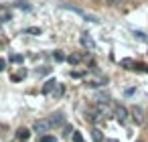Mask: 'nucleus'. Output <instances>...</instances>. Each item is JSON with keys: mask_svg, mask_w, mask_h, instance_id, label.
Returning a JSON list of instances; mask_svg holds the SVG:
<instances>
[{"mask_svg": "<svg viewBox=\"0 0 148 142\" xmlns=\"http://www.w3.org/2000/svg\"><path fill=\"white\" fill-rule=\"evenodd\" d=\"M61 8H65V10H71V12H75V14H79L83 21H87V23H99V19L95 16V14H89V12H85L83 8H79V6H75V4H69V2H61L59 4Z\"/></svg>", "mask_w": 148, "mask_h": 142, "instance_id": "1", "label": "nucleus"}, {"mask_svg": "<svg viewBox=\"0 0 148 142\" xmlns=\"http://www.w3.org/2000/svg\"><path fill=\"white\" fill-rule=\"evenodd\" d=\"M33 130H35L37 134L45 136V134L51 130V126H49V120H37V122H33Z\"/></svg>", "mask_w": 148, "mask_h": 142, "instance_id": "2", "label": "nucleus"}, {"mask_svg": "<svg viewBox=\"0 0 148 142\" xmlns=\"http://www.w3.org/2000/svg\"><path fill=\"white\" fill-rule=\"evenodd\" d=\"M95 112L103 118V116H112L114 114V106L112 102H106V104H95Z\"/></svg>", "mask_w": 148, "mask_h": 142, "instance_id": "3", "label": "nucleus"}, {"mask_svg": "<svg viewBox=\"0 0 148 142\" xmlns=\"http://www.w3.org/2000/svg\"><path fill=\"white\" fill-rule=\"evenodd\" d=\"M65 124V114L63 112H53L51 118H49V126L55 128V126H63Z\"/></svg>", "mask_w": 148, "mask_h": 142, "instance_id": "4", "label": "nucleus"}, {"mask_svg": "<svg viewBox=\"0 0 148 142\" xmlns=\"http://www.w3.org/2000/svg\"><path fill=\"white\" fill-rule=\"evenodd\" d=\"M120 65H122V67H126V69H134V71H144V65L136 63L134 59H122V61H120Z\"/></svg>", "mask_w": 148, "mask_h": 142, "instance_id": "5", "label": "nucleus"}, {"mask_svg": "<svg viewBox=\"0 0 148 142\" xmlns=\"http://www.w3.org/2000/svg\"><path fill=\"white\" fill-rule=\"evenodd\" d=\"M130 114H132V118H134V122H136V124H144V112H142V108H140V106H132Z\"/></svg>", "mask_w": 148, "mask_h": 142, "instance_id": "6", "label": "nucleus"}, {"mask_svg": "<svg viewBox=\"0 0 148 142\" xmlns=\"http://www.w3.org/2000/svg\"><path fill=\"white\" fill-rule=\"evenodd\" d=\"M114 118H116V120H120V122H124V120L128 118V110H126L124 106H120V104H118V106H114Z\"/></svg>", "mask_w": 148, "mask_h": 142, "instance_id": "7", "label": "nucleus"}, {"mask_svg": "<svg viewBox=\"0 0 148 142\" xmlns=\"http://www.w3.org/2000/svg\"><path fill=\"white\" fill-rule=\"evenodd\" d=\"M81 45H83L85 49H89V51H95V41H93L89 35H83V37H81Z\"/></svg>", "mask_w": 148, "mask_h": 142, "instance_id": "8", "label": "nucleus"}, {"mask_svg": "<svg viewBox=\"0 0 148 142\" xmlns=\"http://www.w3.org/2000/svg\"><path fill=\"white\" fill-rule=\"evenodd\" d=\"M55 89H57V81H55V79H49V81L41 87V91H43L45 95H47V93H53Z\"/></svg>", "mask_w": 148, "mask_h": 142, "instance_id": "9", "label": "nucleus"}, {"mask_svg": "<svg viewBox=\"0 0 148 142\" xmlns=\"http://www.w3.org/2000/svg\"><path fill=\"white\" fill-rule=\"evenodd\" d=\"M93 102H95V104H106V102H110V95H108L106 91H97V93L93 95Z\"/></svg>", "mask_w": 148, "mask_h": 142, "instance_id": "10", "label": "nucleus"}, {"mask_svg": "<svg viewBox=\"0 0 148 142\" xmlns=\"http://www.w3.org/2000/svg\"><path fill=\"white\" fill-rule=\"evenodd\" d=\"M29 136H31V130H29V128H18V130H16V138H18L21 142L29 140Z\"/></svg>", "mask_w": 148, "mask_h": 142, "instance_id": "11", "label": "nucleus"}, {"mask_svg": "<svg viewBox=\"0 0 148 142\" xmlns=\"http://www.w3.org/2000/svg\"><path fill=\"white\" fill-rule=\"evenodd\" d=\"M10 21V10L8 8H0V25H4Z\"/></svg>", "mask_w": 148, "mask_h": 142, "instance_id": "12", "label": "nucleus"}, {"mask_svg": "<svg viewBox=\"0 0 148 142\" xmlns=\"http://www.w3.org/2000/svg\"><path fill=\"white\" fill-rule=\"evenodd\" d=\"M91 138H93V142H103V134H101L97 128L91 130Z\"/></svg>", "mask_w": 148, "mask_h": 142, "instance_id": "13", "label": "nucleus"}, {"mask_svg": "<svg viewBox=\"0 0 148 142\" xmlns=\"http://www.w3.org/2000/svg\"><path fill=\"white\" fill-rule=\"evenodd\" d=\"M67 61H69L71 65H77V63L81 61V55H77V53H73V55H69V57H67Z\"/></svg>", "mask_w": 148, "mask_h": 142, "instance_id": "14", "label": "nucleus"}, {"mask_svg": "<svg viewBox=\"0 0 148 142\" xmlns=\"http://www.w3.org/2000/svg\"><path fill=\"white\" fill-rule=\"evenodd\" d=\"M14 6H16V8H21V10H27V12L31 10V4L23 2V0H18V2H14Z\"/></svg>", "mask_w": 148, "mask_h": 142, "instance_id": "15", "label": "nucleus"}, {"mask_svg": "<svg viewBox=\"0 0 148 142\" xmlns=\"http://www.w3.org/2000/svg\"><path fill=\"white\" fill-rule=\"evenodd\" d=\"M25 75H27V71H25V69H21V71H18L16 75H12L10 79H12V81H23V79H25Z\"/></svg>", "mask_w": 148, "mask_h": 142, "instance_id": "16", "label": "nucleus"}, {"mask_svg": "<svg viewBox=\"0 0 148 142\" xmlns=\"http://www.w3.org/2000/svg\"><path fill=\"white\" fill-rule=\"evenodd\" d=\"M103 2H106L108 6H122L126 0H103Z\"/></svg>", "mask_w": 148, "mask_h": 142, "instance_id": "17", "label": "nucleus"}, {"mask_svg": "<svg viewBox=\"0 0 148 142\" xmlns=\"http://www.w3.org/2000/svg\"><path fill=\"white\" fill-rule=\"evenodd\" d=\"M53 57H55V61H65V59H67L63 51H55V55H53Z\"/></svg>", "mask_w": 148, "mask_h": 142, "instance_id": "18", "label": "nucleus"}, {"mask_svg": "<svg viewBox=\"0 0 148 142\" xmlns=\"http://www.w3.org/2000/svg\"><path fill=\"white\" fill-rule=\"evenodd\" d=\"M10 61H12V63H18V65H21V63L25 61V57H23V55H10Z\"/></svg>", "mask_w": 148, "mask_h": 142, "instance_id": "19", "label": "nucleus"}, {"mask_svg": "<svg viewBox=\"0 0 148 142\" xmlns=\"http://www.w3.org/2000/svg\"><path fill=\"white\" fill-rule=\"evenodd\" d=\"M69 134H73V126L71 124H65L63 126V136H69Z\"/></svg>", "mask_w": 148, "mask_h": 142, "instance_id": "20", "label": "nucleus"}, {"mask_svg": "<svg viewBox=\"0 0 148 142\" xmlns=\"http://www.w3.org/2000/svg\"><path fill=\"white\" fill-rule=\"evenodd\" d=\"M37 142H55V136H39Z\"/></svg>", "mask_w": 148, "mask_h": 142, "instance_id": "21", "label": "nucleus"}, {"mask_svg": "<svg viewBox=\"0 0 148 142\" xmlns=\"http://www.w3.org/2000/svg\"><path fill=\"white\" fill-rule=\"evenodd\" d=\"M63 93H65V87H63V85H57V89H55V97H61Z\"/></svg>", "mask_w": 148, "mask_h": 142, "instance_id": "22", "label": "nucleus"}, {"mask_svg": "<svg viewBox=\"0 0 148 142\" xmlns=\"http://www.w3.org/2000/svg\"><path fill=\"white\" fill-rule=\"evenodd\" d=\"M73 142H85V140H83V136L79 132H73Z\"/></svg>", "mask_w": 148, "mask_h": 142, "instance_id": "23", "label": "nucleus"}, {"mask_svg": "<svg viewBox=\"0 0 148 142\" xmlns=\"http://www.w3.org/2000/svg\"><path fill=\"white\" fill-rule=\"evenodd\" d=\"M134 35H136V39H140V41H146V35H144V33H138V31H134Z\"/></svg>", "mask_w": 148, "mask_h": 142, "instance_id": "24", "label": "nucleus"}, {"mask_svg": "<svg viewBox=\"0 0 148 142\" xmlns=\"http://www.w3.org/2000/svg\"><path fill=\"white\" fill-rule=\"evenodd\" d=\"M85 71H71V77H83Z\"/></svg>", "mask_w": 148, "mask_h": 142, "instance_id": "25", "label": "nucleus"}, {"mask_svg": "<svg viewBox=\"0 0 148 142\" xmlns=\"http://www.w3.org/2000/svg\"><path fill=\"white\" fill-rule=\"evenodd\" d=\"M6 69V61L4 59H0V71H4Z\"/></svg>", "mask_w": 148, "mask_h": 142, "instance_id": "26", "label": "nucleus"}, {"mask_svg": "<svg viewBox=\"0 0 148 142\" xmlns=\"http://www.w3.org/2000/svg\"><path fill=\"white\" fill-rule=\"evenodd\" d=\"M27 33H33V35H39V33H41V29H29Z\"/></svg>", "mask_w": 148, "mask_h": 142, "instance_id": "27", "label": "nucleus"}, {"mask_svg": "<svg viewBox=\"0 0 148 142\" xmlns=\"http://www.w3.org/2000/svg\"><path fill=\"white\" fill-rule=\"evenodd\" d=\"M144 71H146V73H148V67H146V65H144Z\"/></svg>", "mask_w": 148, "mask_h": 142, "instance_id": "28", "label": "nucleus"}, {"mask_svg": "<svg viewBox=\"0 0 148 142\" xmlns=\"http://www.w3.org/2000/svg\"><path fill=\"white\" fill-rule=\"evenodd\" d=\"M136 142H144V140H136Z\"/></svg>", "mask_w": 148, "mask_h": 142, "instance_id": "29", "label": "nucleus"}]
</instances>
